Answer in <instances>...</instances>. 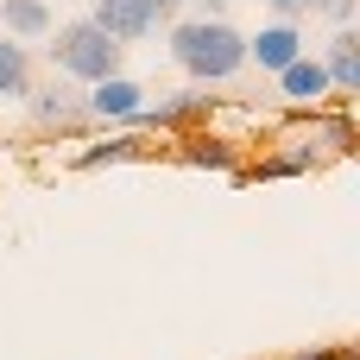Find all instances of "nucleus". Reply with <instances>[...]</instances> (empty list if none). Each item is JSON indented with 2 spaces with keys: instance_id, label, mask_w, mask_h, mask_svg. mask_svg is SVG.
<instances>
[{
  "instance_id": "ddd939ff",
  "label": "nucleus",
  "mask_w": 360,
  "mask_h": 360,
  "mask_svg": "<svg viewBox=\"0 0 360 360\" xmlns=\"http://www.w3.org/2000/svg\"><path fill=\"white\" fill-rule=\"evenodd\" d=\"M184 158H190V165H234V152H228L221 139H196V146H184Z\"/></svg>"
},
{
  "instance_id": "6e6552de",
  "label": "nucleus",
  "mask_w": 360,
  "mask_h": 360,
  "mask_svg": "<svg viewBox=\"0 0 360 360\" xmlns=\"http://www.w3.org/2000/svg\"><path fill=\"white\" fill-rule=\"evenodd\" d=\"M278 95H285V101H323V95H329V76H323V63H316V57H297V63H285V70H278Z\"/></svg>"
},
{
  "instance_id": "0eeeda50",
  "label": "nucleus",
  "mask_w": 360,
  "mask_h": 360,
  "mask_svg": "<svg viewBox=\"0 0 360 360\" xmlns=\"http://www.w3.org/2000/svg\"><path fill=\"white\" fill-rule=\"evenodd\" d=\"M316 63H323L329 89H342V95L360 89V38L354 32H335V38H329V57H316Z\"/></svg>"
},
{
  "instance_id": "423d86ee",
  "label": "nucleus",
  "mask_w": 360,
  "mask_h": 360,
  "mask_svg": "<svg viewBox=\"0 0 360 360\" xmlns=\"http://www.w3.org/2000/svg\"><path fill=\"white\" fill-rule=\"evenodd\" d=\"M82 101H89V120H139L146 89H139V82H127V76H108V82L82 89Z\"/></svg>"
},
{
  "instance_id": "9d476101",
  "label": "nucleus",
  "mask_w": 360,
  "mask_h": 360,
  "mask_svg": "<svg viewBox=\"0 0 360 360\" xmlns=\"http://www.w3.org/2000/svg\"><path fill=\"white\" fill-rule=\"evenodd\" d=\"M0 25L13 38H51V0H0Z\"/></svg>"
},
{
  "instance_id": "7ed1b4c3",
  "label": "nucleus",
  "mask_w": 360,
  "mask_h": 360,
  "mask_svg": "<svg viewBox=\"0 0 360 360\" xmlns=\"http://www.w3.org/2000/svg\"><path fill=\"white\" fill-rule=\"evenodd\" d=\"M25 101H32V120H38V127H57V133L89 127V101H82V89L63 82V76H51L44 89H32Z\"/></svg>"
},
{
  "instance_id": "f8f14e48",
  "label": "nucleus",
  "mask_w": 360,
  "mask_h": 360,
  "mask_svg": "<svg viewBox=\"0 0 360 360\" xmlns=\"http://www.w3.org/2000/svg\"><path fill=\"white\" fill-rule=\"evenodd\" d=\"M139 152H146V139H139V133H114L108 146H89L76 165L89 171V165H120V158H139Z\"/></svg>"
},
{
  "instance_id": "4468645a",
  "label": "nucleus",
  "mask_w": 360,
  "mask_h": 360,
  "mask_svg": "<svg viewBox=\"0 0 360 360\" xmlns=\"http://www.w3.org/2000/svg\"><path fill=\"white\" fill-rule=\"evenodd\" d=\"M304 13H323V19H335V32H348V19H354V0H304Z\"/></svg>"
},
{
  "instance_id": "1a4fd4ad",
  "label": "nucleus",
  "mask_w": 360,
  "mask_h": 360,
  "mask_svg": "<svg viewBox=\"0 0 360 360\" xmlns=\"http://www.w3.org/2000/svg\"><path fill=\"white\" fill-rule=\"evenodd\" d=\"M196 114H209V95L184 89V95H171V101H146L133 127H184V120H196Z\"/></svg>"
},
{
  "instance_id": "f257e3e1",
  "label": "nucleus",
  "mask_w": 360,
  "mask_h": 360,
  "mask_svg": "<svg viewBox=\"0 0 360 360\" xmlns=\"http://www.w3.org/2000/svg\"><path fill=\"white\" fill-rule=\"evenodd\" d=\"M171 57L196 82H234L247 70V32H234L228 19H184L171 25Z\"/></svg>"
},
{
  "instance_id": "dca6fc26",
  "label": "nucleus",
  "mask_w": 360,
  "mask_h": 360,
  "mask_svg": "<svg viewBox=\"0 0 360 360\" xmlns=\"http://www.w3.org/2000/svg\"><path fill=\"white\" fill-rule=\"evenodd\" d=\"M184 6H196V19H221L234 0H184Z\"/></svg>"
},
{
  "instance_id": "a211bd4d",
  "label": "nucleus",
  "mask_w": 360,
  "mask_h": 360,
  "mask_svg": "<svg viewBox=\"0 0 360 360\" xmlns=\"http://www.w3.org/2000/svg\"><path fill=\"white\" fill-rule=\"evenodd\" d=\"M152 6H158V19H171V13H177L184 0H152Z\"/></svg>"
},
{
  "instance_id": "f3484780",
  "label": "nucleus",
  "mask_w": 360,
  "mask_h": 360,
  "mask_svg": "<svg viewBox=\"0 0 360 360\" xmlns=\"http://www.w3.org/2000/svg\"><path fill=\"white\" fill-rule=\"evenodd\" d=\"M291 360H342V348H304V354H291Z\"/></svg>"
},
{
  "instance_id": "9b49d317",
  "label": "nucleus",
  "mask_w": 360,
  "mask_h": 360,
  "mask_svg": "<svg viewBox=\"0 0 360 360\" xmlns=\"http://www.w3.org/2000/svg\"><path fill=\"white\" fill-rule=\"evenodd\" d=\"M0 95H6V101H25V95H32V57H25V44H13L6 32H0Z\"/></svg>"
},
{
  "instance_id": "20e7f679",
  "label": "nucleus",
  "mask_w": 360,
  "mask_h": 360,
  "mask_svg": "<svg viewBox=\"0 0 360 360\" xmlns=\"http://www.w3.org/2000/svg\"><path fill=\"white\" fill-rule=\"evenodd\" d=\"M89 19H95V25L127 51L133 38H146V32L158 25V6H152V0H95V13H89Z\"/></svg>"
},
{
  "instance_id": "39448f33",
  "label": "nucleus",
  "mask_w": 360,
  "mask_h": 360,
  "mask_svg": "<svg viewBox=\"0 0 360 360\" xmlns=\"http://www.w3.org/2000/svg\"><path fill=\"white\" fill-rule=\"evenodd\" d=\"M297 57H304V32H297V25H278V19H272V25H259V32L247 38V63H259V70H272V76H278L285 63H297Z\"/></svg>"
},
{
  "instance_id": "f03ea898",
  "label": "nucleus",
  "mask_w": 360,
  "mask_h": 360,
  "mask_svg": "<svg viewBox=\"0 0 360 360\" xmlns=\"http://www.w3.org/2000/svg\"><path fill=\"white\" fill-rule=\"evenodd\" d=\"M44 51H51V70H57L63 82H76V89H95V82L120 76V44H114L95 19H70V25H57Z\"/></svg>"
},
{
  "instance_id": "2eb2a0df",
  "label": "nucleus",
  "mask_w": 360,
  "mask_h": 360,
  "mask_svg": "<svg viewBox=\"0 0 360 360\" xmlns=\"http://www.w3.org/2000/svg\"><path fill=\"white\" fill-rule=\"evenodd\" d=\"M266 6H272L278 25H297V13H304V0H266Z\"/></svg>"
}]
</instances>
